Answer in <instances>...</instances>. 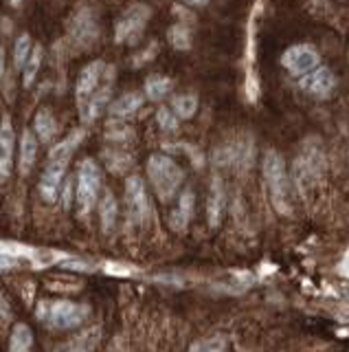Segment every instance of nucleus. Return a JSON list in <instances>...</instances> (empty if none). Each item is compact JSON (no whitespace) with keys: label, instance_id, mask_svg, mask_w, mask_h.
Listing matches in <instances>:
<instances>
[{"label":"nucleus","instance_id":"6ab92c4d","mask_svg":"<svg viewBox=\"0 0 349 352\" xmlns=\"http://www.w3.org/2000/svg\"><path fill=\"white\" fill-rule=\"evenodd\" d=\"M141 106H143V95L132 91V93H125L119 99H115V102L110 104V108H108V113H110V117L115 121H123V119L134 117Z\"/></svg>","mask_w":349,"mask_h":352},{"label":"nucleus","instance_id":"4468645a","mask_svg":"<svg viewBox=\"0 0 349 352\" xmlns=\"http://www.w3.org/2000/svg\"><path fill=\"white\" fill-rule=\"evenodd\" d=\"M301 88L316 99H327L336 88V75L327 66H316L314 71L301 77Z\"/></svg>","mask_w":349,"mask_h":352},{"label":"nucleus","instance_id":"473e14b6","mask_svg":"<svg viewBox=\"0 0 349 352\" xmlns=\"http://www.w3.org/2000/svg\"><path fill=\"white\" fill-rule=\"evenodd\" d=\"M134 137V132L125 128V126H110V130H108V139H115V141H128V139H132Z\"/></svg>","mask_w":349,"mask_h":352},{"label":"nucleus","instance_id":"f3484780","mask_svg":"<svg viewBox=\"0 0 349 352\" xmlns=\"http://www.w3.org/2000/svg\"><path fill=\"white\" fill-rule=\"evenodd\" d=\"M14 128L9 115L0 121V179H7L14 170Z\"/></svg>","mask_w":349,"mask_h":352},{"label":"nucleus","instance_id":"5701e85b","mask_svg":"<svg viewBox=\"0 0 349 352\" xmlns=\"http://www.w3.org/2000/svg\"><path fill=\"white\" fill-rule=\"evenodd\" d=\"M34 130H36V137L45 143H49L53 137L58 135V124H56V119H53V113L49 108H40L36 113Z\"/></svg>","mask_w":349,"mask_h":352},{"label":"nucleus","instance_id":"393cba45","mask_svg":"<svg viewBox=\"0 0 349 352\" xmlns=\"http://www.w3.org/2000/svg\"><path fill=\"white\" fill-rule=\"evenodd\" d=\"M84 139V130H75L71 137H67L64 141H60L56 148L51 150L49 154V161H71L73 152L77 150V146Z\"/></svg>","mask_w":349,"mask_h":352},{"label":"nucleus","instance_id":"aec40b11","mask_svg":"<svg viewBox=\"0 0 349 352\" xmlns=\"http://www.w3.org/2000/svg\"><path fill=\"white\" fill-rule=\"evenodd\" d=\"M36 154H38V141L34 137V132L29 128L23 130V139H20V159H18V168H20V174L27 176L31 172L36 163Z\"/></svg>","mask_w":349,"mask_h":352},{"label":"nucleus","instance_id":"2eb2a0df","mask_svg":"<svg viewBox=\"0 0 349 352\" xmlns=\"http://www.w3.org/2000/svg\"><path fill=\"white\" fill-rule=\"evenodd\" d=\"M226 201H228L226 185L222 181V176L217 174V176H213V181H211L209 201H206V218H209V227L211 229H217L222 225V218L226 214Z\"/></svg>","mask_w":349,"mask_h":352},{"label":"nucleus","instance_id":"f257e3e1","mask_svg":"<svg viewBox=\"0 0 349 352\" xmlns=\"http://www.w3.org/2000/svg\"><path fill=\"white\" fill-rule=\"evenodd\" d=\"M261 172H264V181L270 194V203L277 209V214L290 216L292 214V194H290V176L286 170L281 154L277 150H266L264 159H261Z\"/></svg>","mask_w":349,"mask_h":352},{"label":"nucleus","instance_id":"0eeeda50","mask_svg":"<svg viewBox=\"0 0 349 352\" xmlns=\"http://www.w3.org/2000/svg\"><path fill=\"white\" fill-rule=\"evenodd\" d=\"M261 11V0H255V7L250 9L248 22H246V97L248 104H257L259 99V77L255 71V62H257V18Z\"/></svg>","mask_w":349,"mask_h":352},{"label":"nucleus","instance_id":"20e7f679","mask_svg":"<svg viewBox=\"0 0 349 352\" xmlns=\"http://www.w3.org/2000/svg\"><path fill=\"white\" fill-rule=\"evenodd\" d=\"M69 33L67 42L75 51H88L93 44L99 40V18H97V9L91 3H82L73 11L69 20Z\"/></svg>","mask_w":349,"mask_h":352},{"label":"nucleus","instance_id":"f03ea898","mask_svg":"<svg viewBox=\"0 0 349 352\" xmlns=\"http://www.w3.org/2000/svg\"><path fill=\"white\" fill-rule=\"evenodd\" d=\"M38 319L53 330H73L86 324L91 317V306L71 300H45L38 304Z\"/></svg>","mask_w":349,"mask_h":352},{"label":"nucleus","instance_id":"4c0bfd02","mask_svg":"<svg viewBox=\"0 0 349 352\" xmlns=\"http://www.w3.org/2000/svg\"><path fill=\"white\" fill-rule=\"evenodd\" d=\"M341 273L349 278V251L345 253V258L341 260Z\"/></svg>","mask_w":349,"mask_h":352},{"label":"nucleus","instance_id":"b1692460","mask_svg":"<svg viewBox=\"0 0 349 352\" xmlns=\"http://www.w3.org/2000/svg\"><path fill=\"white\" fill-rule=\"evenodd\" d=\"M171 91V80L167 75H160V73H154V75H147L145 80V97L149 102H160V99H165Z\"/></svg>","mask_w":349,"mask_h":352},{"label":"nucleus","instance_id":"e433bc0d","mask_svg":"<svg viewBox=\"0 0 349 352\" xmlns=\"http://www.w3.org/2000/svg\"><path fill=\"white\" fill-rule=\"evenodd\" d=\"M180 3H184V5H189V7H206L209 5V0H180Z\"/></svg>","mask_w":349,"mask_h":352},{"label":"nucleus","instance_id":"c756f323","mask_svg":"<svg viewBox=\"0 0 349 352\" xmlns=\"http://www.w3.org/2000/svg\"><path fill=\"white\" fill-rule=\"evenodd\" d=\"M31 51H34V47H31V38H29V33H23L18 40H16V47H14V66L18 71H23L25 69V64L29 60V55Z\"/></svg>","mask_w":349,"mask_h":352},{"label":"nucleus","instance_id":"7c9ffc66","mask_svg":"<svg viewBox=\"0 0 349 352\" xmlns=\"http://www.w3.org/2000/svg\"><path fill=\"white\" fill-rule=\"evenodd\" d=\"M106 165L112 174H123L132 165V159L125 152H106Z\"/></svg>","mask_w":349,"mask_h":352},{"label":"nucleus","instance_id":"1a4fd4ad","mask_svg":"<svg viewBox=\"0 0 349 352\" xmlns=\"http://www.w3.org/2000/svg\"><path fill=\"white\" fill-rule=\"evenodd\" d=\"M125 207H128L130 223L136 227L147 225V220L152 216V205H149L145 183L141 176H130L125 181Z\"/></svg>","mask_w":349,"mask_h":352},{"label":"nucleus","instance_id":"7ed1b4c3","mask_svg":"<svg viewBox=\"0 0 349 352\" xmlns=\"http://www.w3.org/2000/svg\"><path fill=\"white\" fill-rule=\"evenodd\" d=\"M147 179L160 201L169 203L180 190V185L184 181V172L167 154H152L147 159Z\"/></svg>","mask_w":349,"mask_h":352},{"label":"nucleus","instance_id":"ea45409f","mask_svg":"<svg viewBox=\"0 0 349 352\" xmlns=\"http://www.w3.org/2000/svg\"><path fill=\"white\" fill-rule=\"evenodd\" d=\"M9 5H12V7H20V5H23V0H9Z\"/></svg>","mask_w":349,"mask_h":352},{"label":"nucleus","instance_id":"423d86ee","mask_svg":"<svg viewBox=\"0 0 349 352\" xmlns=\"http://www.w3.org/2000/svg\"><path fill=\"white\" fill-rule=\"evenodd\" d=\"M101 192V170L93 159H84L80 163L77 172V185H75V201L82 216H88L93 207L99 201Z\"/></svg>","mask_w":349,"mask_h":352},{"label":"nucleus","instance_id":"4be33fe9","mask_svg":"<svg viewBox=\"0 0 349 352\" xmlns=\"http://www.w3.org/2000/svg\"><path fill=\"white\" fill-rule=\"evenodd\" d=\"M7 352H34V333L23 322H18L12 328V337H9V350Z\"/></svg>","mask_w":349,"mask_h":352},{"label":"nucleus","instance_id":"bb28decb","mask_svg":"<svg viewBox=\"0 0 349 352\" xmlns=\"http://www.w3.org/2000/svg\"><path fill=\"white\" fill-rule=\"evenodd\" d=\"M171 110L178 115V119H191L198 113V97L193 93H182L171 99Z\"/></svg>","mask_w":349,"mask_h":352},{"label":"nucleus","instance_id":"a878e982","mask_svg":"<svg viewBox=\"0 0 349 352\" xmlns=\"http://www.w3.org/2000/svg\"><path fill=\"white\" fill-rule=\"evenodd\" d=\"M167 40L173 49L178 51H189L191 49V29L187 22L178 20L176 25H171L169 31H167Z\"/></svg>","mask_w":349,"mask_h":352},{"label":"nucleus","instance_id":"412c9836","mask_svg":"<svg viewBox=\"0 0 349 352\" xmlns=\"http://www.w3.org/2000/svg\"><path fill=\"white\" fill-rule=\"evenodd\" d=\"M99 218H101V231L104 234H112L117 227V218H119V205L112 192H104L101 201H99Z\"/></svg>","mask_w":349,"mask_h":352},{"label":"nucleus","instance_id":"c85d7f7f","mask_svg":"<svg viewBox=\"0 0 349 352\" xmlns=\"http://www.w3.org/2000/svg\"><path fill=\"white\" fill-rule=\"evenodd\" d=\"M189 352H228V344L224 337H206L198 339L189 346Z\"/></svg>","mask_w":349,"mask_h":352},{"label":"nucleus","instance_id":"2f4dec72","mask_svg":"<svg viewBox=\"0 0 349 352\" xmlns=\"http://www.w3.org/2000/svg\"><path fill=\"white\" fill-rule=\"evenodd\" d=\"M156 121H158V126L163 130H167V132H176L178 130V115L173 113L171 108H165V106H160L156 110Z\"/></svg>","mask_w":349,"mask_h":352},{"label":"nucleus","instance_id":"f8f14e48","mask_svg":"<svg viewBox=\"0 0 349 352\" xmlns=\"http://www.w3.org/2000/svg\"><path fill=\"white\" fill-rule=\"evenodd\" d=\"M67 168L69 161H49L40 179V196L45 203H56L60 198L62 187L67 183Z\"/></svg>","mask_w":349,"mask_h":352},{"label":"nucleus","instance_id":"9d476101","mask_svg":"<svg viewBox=\"0 0 349 352\" xmlns=\"http://www.w3.org/2000/svg\"><path fill=\"white\" fill-rule=\"evenodd\" d=\"M319 62H321L319 51H316L312 44H294V47L286 49V53L281 55L283 69L299 77L314 71L316 66H319Z\"/></svg>","mask_w":349,"mask_h":352},{"label":"nucleus","instance_id":"72a5a7b5","mask_svg":"<svg viewBox=\"0 0 349 352\" xmlns=\"http://www.w3.org/2000/svg\"><path fill=\"white\" fill-rule=\"evenodd\" d=\"M156 49H158V44H156V42H152L149 47H147V51H145V53H139L136 58L132 60V62H134V66H141L143 62H147V60L154 58V55H156Z\"/></svg>","mask_w":349,"mask_h":352},{"label":"nucleus","instance_id":"dca6fc26","mask_svg":"<svg viewBox=\"0 0 349 352\" xmlns=\"http://www.w3.org/2000/svg\"><path fill=\"white\" fill-rule=\"evenodd\" d=\"M101 337H104L101 326H91L75 337L62 341V344H58L51 352H95L101 344Z\"/></svg>","mask_w":349,"mask_h":352},{"label":"nucleus","instance_id":"6e6552de","mask_svg":"<svg viewBox=\"0 0 349 352\" xmlns=\"http://www.w3.org/2000/svg\"><path fill=\"white\" fill-rule=\"evenodd\" d=\"M149 18H152L149 5H145V3L130 5L115 27V42L117 44H136L141 33H143V29L147 27Z\"/></svg>","mask_w":349,"mask_h":352},{"label":"nucleus","instance_id":"9b49d317","mask_svg":"<svg viewBox=\"0 0 349 352\" xmlns=\"http://www.w3.org/2000/svg\"><path fill=\"white\" fill-rule=\"evenodd\" d=\"M112 86H115V69L112 66H108L101 86L91 95L86 106L80 108V117H82L84 124H93L95 119H99V115L108 108V102H110V97H112Z\"/></svg>","mask_w":349,"mask_h":352},{"label":"nucleus","instance_id":"58836bf2","mask_svg":"<svg viewBox=\"0 0 349 352\" xmlns=\"http://www.w3.org/2000/svg\"><path fill=\"white\" fill-rule=\"evenodd\" d=\"M5 77V49H3V42H0V80Z\"/></svg>","mask_w":349,"mask_h":352},{"label":"nucleus","instance_id":"39448f33","mask_svg":"<svg viewBox=\"0 0 349 352\" xmlns=\"http://www.w3.org/2000/svg\"><path fill=\"white\" fill-rule=\"evenodd\" d=\"M253 137L242 135V137H231L224 143H220L213 150V165L220 170H235V172H246L250 165H253Z\"/></svg>","mask_w":349,"mask_h":352},{"label":"nucleus","instance_id":"cd10ccee","mask_svg":"<svg viewBox=\"0 0 349 352\" xmlns=\"http://www.w3.org/2000/svg\"><path fill=\"white\" fill-rule=\"evenodd\" d=\"M42 58H45V51H42L40 44H36L34 51H31V55H29L27 64H25V69H23V84H25V88H29L31 84L36 82V75H38L40 66H42Z\"/></svg>","mask_w":349,"mask_h":352},{"label":"nucleus","instance_id":"c9c22d12","mask_svg":"<svg viewBox=\"0 0 349 352\" xmlns=\"http://www.w3.org/2000/svg\"><path fill=\"white\" fill-rule=\"evenodd\" d=\"M9 319H12V306H9V302L5 300V295L0 293V326L7 324Z\"/></svg>","mask_w":349,"mask_h":352},{"label":"nucleus","instance_id":"a211bd4d","mask_svg":"<svg viewBox=\"0 0 349 352\" xmlns=\"http://www.w3.org/2000/svg\"><path fill=\"white\" fill-rule=\"evenodd\" d=\"M193 218V192L191 190H184L180 196H178V205L176 209L171 212L169 216V225L173 231H178V234H182L184 229L189 227Z\"/></svg>","mask_w":349,"mask_h":352},{"label":"nucleus","instance_id":"ddd939ff","mask_svg":"<svg viewBox=\"0 0 349 352\" xmlns=\"http://www.w3.org/2000/svg\"><path fill=\"white\" fill-rule=\"evenodd\" d=\"M106 71H108V64H104L101 60H95V62H91L80 73L77 86H75V99H77V108H84L86 102L91 99V95L101 86V80L106 77Z\"/></svg>","mask_w":349,"mask_h":352},{"label":"nucleus","instance_id":"f704fd0d","mask_svg":"<svg viewBox=\"0 0 349 352\" xmlns=\"http://www.w3.org/2000/svg\"><path fill=\"white\" fill-rule=\"evenodd\" d=\"M18 267V258H14L12 253H3L0 251V271H9Z\"/></svg>","mask_w":349,"mask_h":352}]
</instances>
